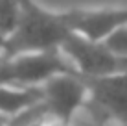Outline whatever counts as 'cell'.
Listing matches in <instances>:
<instances>
[{"label": "cell", "instance_id": "cell-1", "mask_svg": "<svg viewBox=\"0 0 127 126\" xmlns=\"http://www.w3.org/2000/svg\"><path fill=\"white\" fill-rule=\"evenodd\" d=\"M72 32L63 13L48 11L35 0H22V11L15 32L7 37L4 56L13 58L28 52L57 50Z\"/></svg>", "mask_w": 127, "mask_h": 126}, {"label": "cell", "instance_id": "cell-13", "mask_svg": "<svg viewBox=\"0 0 127 126\" xmlns=\"http://www.w3.org/2000/svg\"><path fill=\"white\" fill-rule=\"evenodd\" d=\"M120 67H122V71H127V58L120 59Z\"/></svg>", "mask_w": 127, "mask_h": 126}, {"label": "cell", "instance_id": "cell-9", "mask_svg": "<svg viewBox=\"0 0 127 126\" xmlns=\"http://www.w3.org/2000/svg\"><path fill=\"white\" fill-rule=\"evenodd\" d=\"M101 43L118 59H125L127 58V24L114 30V32H112L111 35H107Z\"/></svg>", "mask_w": 127, "mask_h": 126}, {"label": "cell", "instance_id": "cell-7", "mask_svg": "<svg viewBox=\"0 0 127 126\" xmlns=\"http://www.w3.org/2000/svg\"><path fill=\"white\" fill-rule=\"evenodd\" d=\"M42 100H44L42 85H19L0 82V113L9 119Z\"/></svg>", "mask_w": 127, "mask_h": 126}, {"label": "cell", "instance_id": "cell-5", "mask_svg": "<svg viewBox=\"0 0 127 126\" xmlns=\"http://www.w3.org/2000/svg\"><path fill=\"white\" fill-rule=\"evenodd\" d=\"M42 91L48 113L66 123H72L76 113L89 100L87 80L77 72H64L50 78L42 84Z\"/></svg>", "mask_w": 127, "mask_h": 126}, {"label": "cell", "instance_id": "cell-4", "mask_svg": "<svg viewBox=\"0 0 127 126\" xmlns=\"http://www.w3.org/2000/svg\"><path fill=\"white\" fill-rule=\"evenodd\" d=\"M61 52L83 78H98L122 71L120 59L101 41H92L76 32H70L66 35L61 45Z\"/></svg>", "mask_w": 127, "mask_h": 126}, {"label": "cell", "instance_id": "cell-10", "mask_svg": "<svg viewBox=\"0 0 127 126\" xmlns=\"http://www.w3.org/2000/svg\"><path fill=\"white\" fill-rule=\"evenodd\" d=\"M41 126H70V123H66V121L59 119V117H54L48 113L44 119L41 121Z\"/></svg>", "mask_w": 127, "mask_h": 126}, {"label": "cell", "instance_id": "cell-2", "mask_svg": "<svg viewBox=\"0 0 127 126\" xmlns=\"http://www.w3.org/2000/svg\"><path fill=\"white\" fill-rule=\"evenodd\" d=\"M64 72H76V69L61 52V48L28 52V54L6 58L0 69V82L19 85H42L50 78Z\"/></svg>", "mask_w": 127, "mask_h": 126}, {"label": "cell", "instance_id": "cell-6", "mask_svg": "<svg viewBox=\"0 0 127 126\" xmlns=\"http://www.w3.org/2000/svg\"><path fill=\"white\" fill-rule=\"evenodd\" d=\"M68 28L92 41H103L120 26L127 24V7L72 9L63 13Z\"/></svg>", "mask_w": 127, "mask_h": 126}, {"label": "cell", "instance_id": "cell-8", "mask_svg": "<svg viewBox=\"0 0 127 126\" xmlns=\"http://www.w3.org/2000/svg\"><path fill=\"white\" fill-rule=\"evenodd\" d=\"M20 11L22 0H0V33L6 37V41L19 24Z\"/></svg>", "mask_w": 127, "mask_h": 126}, {"label": "cell", "instance_id": "cell-3", "mask_svg": "<svg viewBox=\"0 0 127 126\" xmlns=\"http://www.w3.org/2000/svg\"><path fill=\"white\" fill-rule=\"evenodd\" d=\"M85 80L89 85L87 108L105 126H127V71Z\"/></svg>", "mask_w": 127, "mask_h": 126}, {"label": "cell", "instance_id": "cell-11", "mask_svg": "<svg viewBox=\"0 0 127 126\" xmlns=\"http://www.w3.org/2000/svg\"><path fill=\"white\" fill-rule=\"evenodd\" d=\"M0 126H9V117L0 113Z\"/></svg>", "mask_w": 127, "mask_h": 126}, {"label": "cell", "instance_id": "cell-12", "mask_svg": "<svg viewBox=\"0 0 127 126\" xmlns=\"http://www.w3.org/2000/svg\"><path fill=\"white\" fill-rule=\"evenodd\" d=\"M4 50H6V37L0 33V54H4Z\"/></svg>", "mask_w": 127, "mask_h": 126}]
</instances>
